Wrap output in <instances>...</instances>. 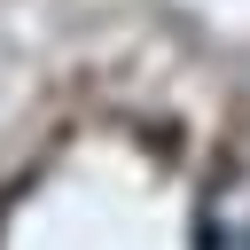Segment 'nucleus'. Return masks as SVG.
Wrapping results in <instances>:
<instances>
[{"mask_svg":"<svg viewBox=\"0 0 250 250\" xmlns=\"http://www.w3.org/2000/svg\"><path fill=\"white\" fill-rule=\"evenodd\" d=\"M203 250H250V164L203 195Z\"/></svg>","mask_w":250,"mask_h":250,"instance_id":"obj_1","label":"nucleus"}]
</instances>
